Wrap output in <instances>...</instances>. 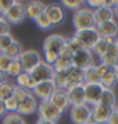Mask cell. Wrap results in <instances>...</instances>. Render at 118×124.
Here are the masks:
<instances>
[{
  "mask_svg": "<svg viewBox=\"0 0 118 124\" xmlns=\"http://www.w3.org/2000/svg\"><path fill=\"white\" fill-rule=\"evenodd\" d=\"M71 22H72V25H74L75 31H81V29H86V28L95 27L93 10L89 8H81V9L76 10V12H74Z\"/></svg>",
  "mask_w": 118,
  "mask_h": 124,
  "instance_id": "cell-1",
  "label": "cell"
},
{
  "mask_svg": "<svg viewBox=\"0 0 118 124\" xmlns=\"http://www.w3.org/2000/svg\"><path fill=\"white\" fill-rule=\"evenodd\" d=\"M37 114H38V118H41V119L57 123L61 119L64 113L56 108L50 100H42V101H38Z\"/></svg>",
  "mask_w": 118,
  "mask_h": 124,
  "instance_id": "cell-2",
  "label": "cell"
},
{
  "mask_svg": "<svg viewBox=\"0 0 118 124\" xmlns=\"http://www.w3.org/2000/svg\"><path fill=\"white\" fill-rule=\"evenodd\" d=\"M3 15L10 25L20 24L27 18L25 16V3H23L22 0H15V3Z\"/></svg>",
  "mask_w": 118,
  "mask_h": 124,
  "instance_id": "cell-3",
  "label": "cell"
},
{
  "mask_svg": "<svg viewBox=\"0 0 118 124\" xmlns=\"http://www.w3.org/2000/svg\"><path fill=\"white\" fill-rule=\"evenodd\" d=\"M69 116L74 124H86L92 122V106L88 104L72 105L69 109Z\"/></svg>",
  "mask_w": 118,
  "mask_h": 124,
  "instance_id": "cell-4",
  "label": "cell"
},
{
  "mask_svg": "<svg viewBox=\"0 0 118 124\" xmlns=\"http://www.w3.org/2000/svg\"><path fill=\"white\" fill-rule=\"evenodd\" d=\"M74 37H76L79 41L81 42L84 48H85V49H90V51H92L94 44L97 43V41L100 38L97 27L86 28V29H81V31H75Z\"/></svg>",
  "mask_w": 118,
  "mask_h": 124,
  "instance_id": "cell-5",
  "label": "cell"
},
{
  "mask_svg": "<svg viewBox=\"0 0 118 124\" xmlns=\"http://www.w3.org/2000/svg\"><path fill=\"white\" fill-rule=\"evenodd\" d=\"M18 60L20 62L22 67H23V71L31 72L42 61V56L36 49H25L20 53Z\"/></svg>",
  "mask_w": 118,
  "mask_h": 124,
  "instance_id": "cell-6",
  "label": "cell"
},
{
  "mask_svg": "<svg viewBox=\"0 0 118 124\" xmlns=\"http://www.w3.org/2000/svg\"><path fill=\"white\" fill-rule=\"evenodd\" d=\"M44 14L47 15V18L50 19V22L52 23L53 27L62 24L65 19H66V12L62 8L61 4L57 3H50L46 4V9H44Z\"/></svg>",
  "mask_w": 118,
  "mask_h": 124,
  "instance_id": "cell-7",
  "label": "cell"
},
{
  "mask_svg": "<svg viewBox=\"0 0 118 124\" xmlns=\"http://www.w3.org/2000/svg\"><path fill=\"white\" fill-rule=\"evenodd\" d=\"M29 74L32 75V77L34 78L37 82H42V81L53 80L55 70H53V66L46 63V62L42 60L34 69L29 72Z\"/></svg>",
  "mask_w": 118,
  "mask_h": 124,
  "instance_id": "cell-8",
  "label": "cell"
},
{
  "mask_svg": "<svg viewBox=\"0 0 118 124\" xmlns=\"http://www.w3.org/2000/svg\"><path fill=\"white\" fill-rule=\"evenodd\" d=\"M113 113L114 108L99 103L92 106V122L95 124H107Z\"/></svg>",
  "mask_w": 118,
  "mask_h": 124,
  "instance_id": "cell-9",
  "label": "cell"
},
{
  "mask_svg": "<svg viewBox=\"0 0 118 124\" xmlns=\"http://www.w3.org/2000/svg\"><path fill=\"white\" fill-rule=\"evenodd\" d=\"M84 91H85V103L94 106L100 103L104 87L100 84H84Z\"/></svg>",
  "mask_w": 118,
  "mask_h": 124,
  "instance_id": "cell-10",
  "label": "cell"
},
{
  "mask_svg": "<svg viewBox=\"0 0 118 124\" xmlns=\"http://www.w3.org/2000/svg\"><path fill=\"white\" fill-rule=\"evenodd\" d=\"M66 39L64 36L61 34H51L44 38V41L42 43V51H51L60 56L61 51L64 49L66 44Z\"/></svg>",
  "mask_w": 118,
  "mask_h": 124,
  "instance_id": "cell-11",
  "label": "cell"
},
{
  "mask_svg": "<svg viewBox=\"0 0 118 124\" xmlns=\"http://www.w3.org/2000/svg\"><path fill=\"white\" fill-rule=\"evenodd\" d=\"M57 89L55 85L53 80L50 81H42V82H37V85L34 89L32 90V94L37 98V100L42 101V100H50V98L52 96V94L55 93V90Z\"/></svg>",
  "mask_w": 118,
  "mask_h": 124,
  "instance_id": "cell-12",
  "label": "cell"
},
{
  "mask_svg": "<svg viewBox=\"0 0 118 124\" xmlns=\"http://www.w3.org/2000/svg\"><path fill=\"white\" fill-rule=\"evenodd\" d=\"M72 66L79 67V69L85 70L86 67L94 65V58H93V52L90 49H80L74 53L71 58Z\"/></svg>",
  "mask_w": 118,
  "mask_h": 124,
  "instance_id": "cell-13",
  "label": "cell"
},
{
  "mask_svg": "<svg viewBox=\"0 0 118 124\" xmlns=\"http://www.w3.org/2000/svg\"><path fill=\"white\" fill-rule=\"evenodd\" d=\"M50 101L62 113L67 111L71 106L69 98H67V91L65 89H56L55 93L52 94V96L50 98Z\"/></svg>",
  "mask_w": 118,
  "mask_h": 124,
  "instance_id": "cell-14",
  "label": "cell"
},
{
  "mask_svg": "<svg viewBox=\"0 0 118 124\" xmlns=\"http://www.w3.org/2000/svg\"><path fill=\"white\" fill-rule=\"evenodd\" d=\"M37 108H38V100H37V98L34 96V95L31 93L29 96H28L23 103H20L18 105V110H17V113H18L19 115H22V116L32 115V114H34V113L37 111Z\"/></svg>",
  "mask_w": 118,
  "mask_h": 124,
  "instance_id": "cell-15",
  "label": "cell"
},
{
  "mask_svg": "<svg viewBox=\"0 0 118 124\" xmlns=\"http://www.w3.org/2000/svg\"><path fill=\"white\" fill-rule=\"evenodd\" d=\"M67 91V98H69L70 105H81L86 104L85 103V91H84V84L81 85L72 86L66 90Z\"/></svg>",
  "mask_w": 118,
  "mask_h": 124,
  "instance_id": "cell-16",
  "label": "cell"
},
{
  "mask_svg": "<svg viewBox=\"0 0 118 124\" xmlns=\"http://www.w3.org/2000/svg\"><path fill=\"white\" fill-rule=\"evenodd\" d=\"M46 4L41 0H31L25 3V16L32 20H34L37 16L44 13Z\"/></svg>",
  "mask_w": 118,
  "mask_h": 124,
  "instance_id": "cell-17",
  "label": "cell"
},
{
  "mask_svg": "<svg viewBox=\"0 0 118 124\" xmlns=\"http://www.w3.org/2000/svg\"><path fill=\"white\" fill-rule=\"evenodd\" d=\"M66 76H67L66 90L72 87V86L84 84V70L83 69H79V67L72 66L71 69L66 72Z\"/></svg>",
  "mask_w": 118,
  "mask_h": 124,
  "instance_id": "cell-18",
  "label": "cell"
},
{
  "mask_svg": "<svg viewBox=\"0 0 118 124\" xmlns=\"http://www.w3.org/2000/svg\"><path fill=\"white\" fill-rule=\"evenodd\" d=\"M100 37H117L118 36V22L116 19L95 25Z\"/></svg>",
  "mask_w": 118,
  "mask_h": 124,
  "instance_id": "cell-19",
  "label": "cell"
},
{
  "mask_svg": "<svg viewBox=\"0 0 118 124\" xmlns=\"http://www.w3.org/2000/svg\"><path fill=\"white\" fill-rule=\"evenodd\" d=\"M93 15H94V22L95 25L105 23L108 20H113L114 19V14H113V9L107 8V7H100L98 9L93 10Z\"/></svg>",
  "mask_w": 118,
  "mask_h": 124,
  "instance_id": "cell-20",
  "label": "cell"
},
{
  "mask_svg": "<svg viewBox=\"0 0 118 124\" xmlns=\"http://www.w3.org/2000/svg\"><path fill=\"white\" fill-rule=\"evenodd\" d=\"M14 82L18 87L25 89V90H28V91H32V90L34 89V86L37 85V81L32 77V75L29 74V72H25V71L22 72L18 77H15Z\"/></svg>",
  "mask_w": 118,
  "mask_h": 124,
  "instance_id": "cell-21",
  "label": "cell"
},
{
  "mask_svg": "<svg viewBox=\"0 0 118 124\" xmlns=\"http://www.w3.org/2000/svg\"><path fill=\"white\" fill-rule=\"evenodd\" d=\"M102 63H104L105 66H108L109 69H114V67L118 65V51L116 48V44L114 46L109 47L108 52H107L103 57L99 58Z\"/></svg>",
  "mask_w": 118,
  "mask_h": 124,
  "instance_id": "cell-22",
  "label": "cell"
},
{
  "mask_svg": "<svg viewBox=\"0 0 118 124\" xmlns=\"http://www.w3.org/2000/svg\"><path fill=\"white\" fill-rule=\"evenodd\" d=\"M117 82H118V80H117L114 69H109L105 75L100 77V85L107 90H113L117 85Z\"/></svg>",
  "mask_w": 118,
  "mask_h": 124,
  "instance_id": "cell-23",
  "label": "cell"
},
{
  "mask_svg": "<svg viewBox=\"0 0 118 124\" xmlns=\"http://www.w3.org/2000/svg\"><path fill=\"white\" fill-rule=\"evenodd\" d=\"M17 89V85L14 81L10 80H4L0 84V99L1 100H7L8 98H12L14 95V91Z\"/></svg>",
  "mask_w": 118,
  "mask_h": 124,
  "instance_id": "cell-24",
  "label": "cell"
},
{
  "mask_svg": "<svg viewBox=\"0 0 118 124\" xmlns=\"http://www.w3.org/2000/svg\"><path fill=\"white\" fill-rule=\"evenodd\" d=\"M84 84H100V76L95 65H92L84 70Z\"/></svg>",
  "mask_w": 118,
  "mask_h": 124,
  "instance_id": "cell-25",
  "label": "cell"
},
{
  "mask_svg": "<svg viewBox=\"0 0 118 124\" xmlns=\"http://www.w3.org/2000/svg\"><path fill=\"white\" fill-rule=\"evenodd\" d=\"M23 52V48H22V44L18 41H14L10 46L4 51V54H7L8 57H10L12 60H18L20 53Z\"/></svg>",
  "mask_w": 118,
  "mask_h": 124,
  "instance_id": "cell-26",
  "label": "cell"
},
{
  "mask_svg": "<svg viewBox=\"0 0 118 124\" xmlns=\"http://www.w3.org/2000/svg\"><path fill=\"white\" fill-rule=\"evenodd\" d=\"M72 67V62L69 58H64V57H59V60L55 62L53 65V70L55 72H60V74H66L67 71Z\"/></svg>",
  "mask_w": 118,
  "mask_h": 124,
  "instance_id": "cell-27",
  "label": "cell"
},
{
  "mask_svg": "<svg viewBox=\"0 0 118 124\" xmlns=\"http://www.w3.org/2000/svg\"><path fill=\"white\" fill-rule=\"evenodd\" d=\"M100 104H104V105H108V106L114 108V106L117 105V96H116L114 90H107V89H104L102 99H100Z\"/></svg>",
  "mask_w": 118,
  "mask_h": 124,
  "instance_id": "cell-28",
  "label": "cell"
},
{
  "mask_svg": "<svg viewBox=\"0 0 118 124\" xmlns=\"http://www.w3.org/2000/svg\"><path fill=\"white\" fill-rule=\"evenodd\" d=\"M109 47H112V46H108L105 42H104V39L100 37L98 41H97V43L93 46V48H92V52H93V54H95V56H98V57L100 58V57H103V56L108 52V49H109Z\"/></svg>",
  "mask_w": 118,
  "mask_h": 124,
  "instance_id": "cell-29",
  "label": "cell"
},
{
  "mask_svg": "<svg viewBox=\"0 0 118 124\" xmlns=\"http://www.w3.org/2000/svg\"><path fill=\"white\" fill-rule=\"evenodd\" d=\"M1 124H27L24 118L18 113H7L1 118Z\"/></svg>",
  "mask_w": 118,
  "mask_h": 124,
  "instance_id": "cell-30",
  "label": "cell"
},
{
  "mask_svg": "<svg viewBox=\"0 0 118 124\" xmlns=\"http://www.w3.org/2000/svg\"><path fill=\"white\" fill-rule=\"evenodd\" d=\"M60 4L62 5L64 9L76 12L83 8V5L85 4V0H60Z\"/></svg>",
  "mask_w": 118,
  "mask_h": 124,
  "instance_id": "cell-31",
  "label": "cell"
},
{
  "mask_svg": "<svg viewBox=\"0 0 118 124\" xmlns=\"http://www.w3.org/2000/svg\"><path fill=\"white\" fill-rule=\"evenodd\" d=\"M33 22H34V24H36L41 31H50V29L53 27L52 23L50 22V19L47 18V15L44 14V13L41 14L39 16H37V18L33 20Z\"/></svg>",
  "mask_w": 118,
  "mask_h": 124,
  "instance_id": "cell-32",
  "label": "cell"
},
{
  "mask_svg": "<svg viewBox=\"0 0 118 124\" xmlns=\"http://www.w3.org/2000/svg\"><path fill=\"white\" fill-rule=\"evenodd\" d=\"M22 72H23V67H22L20 65V62L19 60H14L13 61V63L10 65L9 67V70L7 71V77H10V78H15V77H18Z\"/></svg>",
  "mask_w": 118,
  "mask_h": 124,
  "instance_id": "cell-33",
  "label": "cell"
},
{
  "mask_svg": "<svg viewBox=\"0 0 118 124\" xmlns=\"http://www.w3.org/2000/svg\"><path fill=\"white\" fill-rule=\"evenodd\" d=\"M15 41L14 37L8 33V34H4V36H0V53H4V51L7 49L10 44Z\"/></svg>",
  "mask_w": 118,
  "mask_h": 124,
  "instance_id": "cell-34",
  "label": "cell"
},
{
  "mask_svg": "<svg viewBox=\"0 0 118 124\" xmlns=\"http://www.w3.org/2000/svg\"><path fill=\"white\" fill-rule=\"evenodd\" d=\"M53 82H55V85H56L57 89H65L66 90V84H67V76H66V74L55 72Z\"/></svg>",
  "mask_w": 118,
  "mask_h": 124,
  "instance_id": "cell-35",
  "label": "cell"
},
{
  "mask_svg": "<svg viewBox=\"0 0 118 124\" xmlns=\"http://www.w3.org/2000/svg\"><path fill=\"white\" fill-rule=\"evenodd\" d=\"M31 93H32V91H28V90H25V89H22V87H18V86H17L13 96L15 98L17 101H18V104H20V103H23V101H24L28 96H29Z\"/></svg>",
  "mask_w": 118,
  "mask_h": 124,
  "instance_id": "cell-36",
  "label": "cell"
},
{
  "mask_svg": "<svg viewBox=\"0 0 118 124\" xmlns=\"http://www.w3.org/2000/svg\"><path fill=\"white\" fill-rule=\"evenodd\" d=\"M13 61L14 60L8 57L7 54L0 53V71L4 72V74H7V71L9 70V67H10V65L13 63Z\"/></svg>",
  "mask_w": 118,
  "mask_h": 124,
  "instance_id": "cell-37",
  "label": "cell"
},
{
  "mask_svg": "<svg viewBox=\"0 0 118 124\" xmlns=\"http://www.w3.org/2000/svg\"><path fill=\"white\" fill-rule=\"evenodd\" d=\"M4 105H5V109H7V113H17L19 104L15 100V98L12 96V98H8L7 100H4Z\"/></svg>",
  "mask_w": 118,
  "mask_h": 124,
  "instance_id": "cell-38",
  "label": "cell"
},
{
  "mask_svg": "<svg viewBox=\"0 0 118 124\" xmlns=\"http://www.w3.org/2000/svg\"><path fill=\"white\" fill-rule=\"evenodd\" d=\"M104 3H105V0H85V4L92 10H95L100 7H104Z\"/></svg>",
  "mask_w": 118,
  "mask_h": 124,
  "instance_id": "cell-39",
  "label": "cell"
},
{
  "mask_svg": "<svg viewBox=\"0 0 118 124\" xmlns=\"http://www.w3.org/2000/svg\"><path fill=\"white\" fill-rule=\"evenodd\" d=\"M8 33H10V24L5 20V18L3 16V18L0 19V36L8 34Z\"/></svg>",
  "mask_w": 118,
  "mask_h": 124,
  "instance_id": "cell-40",
  "label": "cell"
},
{
  "mask_svg": "<svg viewBox=\"0 0 118 124\" xmlns=\"http://www.w3.org/2000/svg\"><path fill=\"white\" fill-rule=\"evenodd\" d=\"M67 41V39H66ZM72 56H74V52H72V49L67 46V43L65 44V47H64V49L61 51V53H60V57H64V58H69V60H71L72 58Z\"/></svg>",
  "mask_w": 118,
  "mask_h": 124,
  "instance_id": "cell-41",
  "label": "cell"
},
{
  "mask_svg": "<svg viewBox=\"0 0 118 124\" xmlns=\"http://www.w3.org/2000/svg\"><path fill=\"white\" fill-rule=\"evenodd\" d=\"M15 3V0H0V12L3 14Z\"/></svg>",
  "mask_w": 118,
  "mask_h": 124,
  "instance_id": "cell-42",
  "label": "cell"
},
{
  "mask_svg": "<svg viewBox=\"0 0 118 124\" xmlns=\"http://www.w3.org/2000/svg\"><path fill=\"white\" fill-rule=\"evenodd\" d=\"M97 66V71H98V74H99V76L102 77L103 75H105L107 74V71L109 70V67L108 66H105L104 63H102V62H99L98 65H95Z\"/></svg>",
  "mask_w": 118,
  "mask_h": 124,
  "instance_id": "cell-43",
  "label": "cell"
},
{
  "mask_svg": "<svg viewBox=\"0 0 118 124\" xmlns=\"http://www.w3.org/2000/svg\"><path fill=\"white\" fill-rule=\"evenodd\" d=\"M104 7L110 8V9H114L116 7H118V0H105Z\"/></svg>",
  "mask_w": 118,
  "mask_h": 124,
  "instance_id": "cell-44",
  "label": "cell"
},
{
  "mask_svg": "<svg viewBox=\"0 0 118 124\" xmlns=\"http://www.w3.org/2000/svg\"><path fill=\"white\" fill-rule=\"evenodd\" d=\"M107 124H118V114L117 113H113V114L110 115V118H109V120H108Z\"/></svg>",
  "mask_w": 118,
  "mask_h": 124,
  "instance_id": "cell-45",
  "label": "cell"
},
{
  "mask_svg": "<svg viewBox=\"0 0 118 124\" xmlns=\"http://www.w3.org/2000/svg\"><path fill=\"white\" fill-rule=\"evenodd\" d=\"M5 114H7V109H5V105H4V100L0 99V118H3Z\"/></svg>",
  "mask_w": 118,
  "mask_h": 124,
  "instance_id": "cell-46",
  "label": "cell"
},
{
  "mask_svg": "<svg viewBox=\"0 0 118 124\" xmlns=\"http://www.w3.org/2000/svg\"><path fill=\"white\" fill-rule=\"evenodd\" d=\"M34 124H57V123H55V122H50V120H46V119H41V118H38L37 122Z\"/></svg>",
  "mask_w": 118,
  "mask_h": 124,
  "instance_id": "cell-47",
  "label": "cell"
},
{
  "mask_svg": "<svg viewBox=\"0 0 118 124\" xmlns=\"http://www.w3.org/2000/svg\"><path fill=\"white\" fill-rule=\"evenodd\" d=\"M4 80H7V75H5L4 72H1V71H0V84H1Z\"/></svg>",
  "mask_w": 118,
  "mask_h": 124,
  "instance_id": "cell-48",
  "label": "cell"
},
{
  "mask_svg": "<svg viewBox=\"0 0 118 124\" xmlns=\"http://www.w3.org/2000/svg\"><path fill=\"white\" fill-rule=\"evenodd\" d=\"M113 14H114V19H116V18L118 19V7H116V8L113 9Z\"/></svg>",
  "mask_w": 118,
  "mask_h": 124,
  "instance_id": "cell-49",
  "label": "cell"
},
{
  "mask_svg": "<svg viewBox=\"0 0 118 124\" xmlns=\"http://www.w3.org/2000/svg\"><path fill=\"white\" fill-rule=\"evenodd\" d=\"M114 72H116V76H117V80H118V65L114 67Z\"/></svg>",
  "mask_w": 118,
  "mask_h": 124,
  "instance_id": "cell-50",
  "label": "cell"
},
{
  "mask_svg": "<svg viewBox=\"0 0 118 124\" xmlns=\"http://www.w3.org/2000/svg\"><path fill=\"white\" fill-rule=\"evenodd\" d=\"M116 48H117V51H118V36L116 37Z\"/></svg>",
  "mask_w": 118,
  "mask_h": 124,
  "instance_id": "cell-51",
  "label": "cell"
},
{
  "mask_svg": "<svg viewBox=\"0 0 118 124\" xmlns=\"http://www.w3.org/2000/svg\"><path fill=\"white\" fill-rule=\"evenodd\" d=\"M114 113H117V114H118V103H117V105L114 106Z\"/></svg>",
  "mask_w": 118,
  "mask_h": 124,
  "instance_id": "cell-52",
  "label": "cell"
},
{
  "mask_svg": "<svg viewBox=\"0 0 118 124\" xmlns=\"http://www.w3.org/2000/svg\"><path fill=\"white\" fill-rule=\"evenodd\" d=\"M3 16H4V15H3V13H1V12H0V19H1V18H3Z\"/></svg>",
  "mask_w": 118,
  "mask_h": 124,
  "instance_id": "cell-53",
  "label": "cell"
},
{
  "mask_svg": "<svg viewBox=\"0 0 118 124\" xmlns=\"http://www.w3.org/2000/svg\"><path fill=\"white\" fill-rule=\"evenodd\" d=\"M86 124H95V123H93V122H89V123H86Z\"/></svg>",
  "mask_w": 118,
  "mask_h": 124,
  "instance_id": "cell-54",
  "label": "cell"
},
{
  "mask_svg": "<svg viewBox=\"0 0 118 124\" xmlns=\"http://www.w3.org/2000/svg\"><path fill=\"white\" fill-rule=\"evenodd\" d=\"M27 1H31V0H27Z\"/></svg>",
  "mask_w": 118,
  "mask_h": 124,
  "instance_id": "cell-55",
  "label": "cell"
}]
</instances>
